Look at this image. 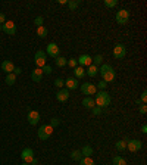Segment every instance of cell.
<instances>
[{
	"mask_svg": "<svg viewBox=\"0 0 147 165\" xmlns=\"http://www.w3.org/2000/svg\"><path fill=\"white\" fill-rule=\"evenodd\" d=\"M110 102H112V99H110V94H109L106 90H100V92H97L96 94H94V103H96V106L99 108H106L110 105Z\"/></svg>",
	"mask_w": 147,
	"mask_h": 165,
	"instance_id": "obj_1",
	"label": "cell"
},
{
	"mask_svg": "<svg viewBox=\"0 0 147 165\" xmlns=\"http://www.w3.org/2000/svg\"><path fill=\"white\" fill-rule=\"evenodd\" d=\"M99 74L102 75V78H103V81H104V82L113 81L115 77H116L115 69H113L109 63H102V65H100V68H99Z\"/></svg>",
	"mask_w": 147,
	"mask_h": 165,
	"instance_id": "obj_2",
	"label": "cell"
},
{
	"mask_svg": "<svg viewBox=\"0 0 147 165\" xmlns=\"http://www.w3.org/2000/svg\"><path fill=\"white\" fill-rule=\"evenodd\" d=\"M53 130L54 128L50 125V124H44V125H41L38 128V133H37V134H38V139L40 140H43V141H46L50 136H52Z\"/></svg>",
	"mask_w": 147,
	"mask_h": 165,
	"instance_id": "obj_3",
	"label": "cell"
},
{
	"mask_svg": "<svg viewBox=\"0 0 147 165\" xmlns=\"http://www.w3.org/2000/svg\"><path fill=\"white\" fill-rule=\"evenodd\" d=\"M46 61H47V55L44 53V50H37L34 56V62L37 65V68H43L46 65Z\"/></svg>",
	"mask_w": 147,
	"mask_h": 165,
	"instance_id": "obj_4",
	"label": "cell"
},
{
	"mask_svg": "<svg viewBox=\"0 0 147 165\" xmlns=\"http://www.w3.org/2000/svg\"><path fill=\"white\" fill-rule=\"evenodd\" d=\"M115 19H116L118 24L121 25H125L128 22V19H129V12H128L127 9H121L116 12V16H115Z\"/></svg>",
	"mask_w": 147,
	"mask_h": 165,
	"instance_id": "obj_5",
	"label": "cell"
},
{
	"mask_svg": "<svg viewBox=\"0 0 147 165\" xmlns=\"http://www.w3.org/2000/svg\"><path fill=\"white\" fill-rule=\"evenodd\" d=\"M113 56L115 59H124L127 56V47H125V44L119 43L116 44L115 47H113Z\"/></svg>",
	"mask_w": 147,
	"mask_h": 165,
	"instance_id": "obj_6",
	"label": "cell"
},
{
	"mask_svg": "<svg viewBox=\"0 0 147 165\" xmlns=\"http://www.w3.org/2000/svg\"><path fill=\"white\" fill-rule=\"evenodd\" d=\"M59 46L56 43H49L47 44V47H46V55L47 56H50V58H53V59H56L59 56Z\"/></svg>",
	"mask_w": 147,
	"mask_h": 165,
	"instance_id": "obj_7",
	"label": "cell"
},
{
	"mask_svg": "<svg viewBox=\"0 0 147 165\" xmlns=\"http://www.w3.org/2000/svg\"><path fill=\"white\" fill-rule=\"evenodd\" d=\"M2 31L6 33L8 35H13L15 33H16V25H15V22H12V21H6L5 24L2 25Z\"/></svg>",
	"mask_w": 147,
	"mask_h": 165,
	"instance_id": "obj_8",
	"label": "cell"
},
{
	"mask_svg": "<svg viewBox=\"0 0 147 165\" xmlns=\"http://www.w3.org/2000/svg\"><path fill=\"white\" fill-rule=\"evenodd\" d=\"M81 92H83V94L91 96V94H96V93H97V88H96V86L91 84V82H84L83 86H81Z\"/></svg>",
	"mask_w": 147,
	"mask_h": 165,
	"instance_id": "obj_9",
	"label": "cell"
},
{
	"mask_svg": "<svg viewBox=\"0 0 147 165\" xmlns=\"http://www.w3.org/2000/svg\"><path fill=\"white\" fill-rule=\"evenodd\" d=\"M143 143L140 140H137V139H132V140H127V149L129 152H138L140 149H141Z\"/></svg>",
	"mask_w": 147,
	"mask_h": 165,
	"instance_id": "obj_10",
	"label": "cell"
},
{
	"mask_svg": "<svg viewBox=\"0 0 147 165\" xmlns=\"http://www.w3.org/2000/svg\"><path fill=\"white\" fill-rule=\"evenodd\" d=\"M21 158H22V161H24L25 164H29L31 161L34 159V151L29 149V147H25L24 151L21 152Z\"/></svg>",
	"mask_w": 147,
	"mask_h": 165,
	"instance_id": "obj_11",
	"label": "cell"
},
{
	"mask_svg": "<svg viewBox=\"0 0 147 165\" xmlns=\"http://www.w3.org/2000/svg\"><path fill=\"white\" fill-rule=\"evenodd\" d=\"M78 86H79V80H77L75 77H68L65 80V87L68 90H75V88H78Z\"/></svg>",
	"mask_w": 147,
	"mask_h": 165,
	"instance_id": "obj_12",
	"label": "cell"
},
{
	"mask_svg": "<svg viewBox=\"0 0 147 165\" xmlns=\"http://www.w3.org/2000/svg\"><path fill=\"white\" fill-rule=\"evenodd\" d=\"M77 62L79 63V67H90L93 63V58L90 55H81L79 59H77Z\"/></svg>",
	"mask_w": 147,
	"mask_h": 165,
	"instance_id": "obj_13",
	"label": "cell"
},
{
	"mask_svg": "<svg viewBox=\"0 0 147 165\" xmlns=\"http://www.w3.org/2000/svg\"><path fill=\"white\" fill-rule=\"evenodd\" d=\"M56 99H58V102H66L69 99V90L68 88H60L58 93H56Z\"/></svg>",
	"mask_w": 147,
	"mask_h": 165,
	"instance_id": "obj_14",
	"label": "cell"
},
{
	"mask_svg": "<svg viewBox=\"0 0 147 165\" xmlns=\"http://www.w3.org/2000/svg\"><path fill=\"white\" fill-rule=\"evenodd\" d=\"M40 121V114L37 111H29L28 112V122L31 125H37Z\"/></svg>",
	"mask_w": 147,
	"mask_h": 165,
	"instance_id": "obj_15",
	"label": "cell"
},
{
	"mask_svg": "<svg viewBox=\"0 0 147 165\" xmlns=\"http://www.w3.org/2000/svg\"><path fill=\"white\" fill-rule=\"evenodd\" d=\"M2 69H3L6 74H12L15 69L13 62H12V61H3V62H2Z\"/></svg>",
	"mask_w": 147,
	"mask_h": 165,
	"instance_id": "obj_16",
	"label": "cell"
},
{
	"mask_svg": "<svg viewBox=\"0 0 147 165\" xmlns=\"http://www.w3.org/2000/svg\"><path fill=\"white\" fill-rule=\"evenodd\" d=\"M41 78H43V71H41V68L33 69V72H31V80H33L34 82H40L41 81Z\"/></svg>",
	"mask_w": 147,
	"mask_h": 165,
	"instance_id": "obj_17",
	"label": "cell"
},
{
	"mask_svg": "<svg viewBox=\"0 0 147 165\" xmlns=\"http://www.w3.org/2000/svg\"><path fill=\"white\" fill-rule=\"evenodd\" d=\"M83 106H84V108H87V109H93V108L96 106V103H94V99H93L91 96L84 97V100H83Z\"/></svg>",
	"mask_w": 147,
	"mask_h": 165,
	"instance_id": "obj_18",
	"label": "cell"
},
{
	"mask_svg": "<svg viewBox=\"0 0 147 165\" xmlns=\"http://www.w3.org/2000/svg\"><path fill=\"white\" fill-rule=\"evenodd\" d=\"M99 74V67H96V65H90L87 69H85V75H88V77H96Z\"/></svg>",
	"mask_w": 147,
	"mask_h": 165,
	"instance_id": "obj_19",
	"label": "cell"
},
{
	"mask_svg": "<svg viewBox=\"0 0 147 165\" xmlns=\"http://www.w3.org/2000/svg\"><path fill=\"white\" fill-rule=\"evenodd\" d=\"M93 153H94L93 147H91V146H88V145H85L83 149H81V155H83L84 158H91Z\"/></svg>",
	"mask_w": 147,
	"mask_h": 165,
	"instance_id": "obj_20",
	"label": "cell"
},
{
	"mask_svg": "<svg viewBox=\"0 0 147 165\" xmlns=\"http://www.w3.org/2000/svg\"><path fill=\"white\" fill-rule=\"evenodd\" d=\"M74 75H75V78L77 80H79V78H83L84 75H85V69H84V67H75L74 68Z\"/></svg>",
	"mask_w": 147,
	"mask_h": 165,
	"instance_id": "obj_21",
	"label": "cell"
},
{
	"mask_svg": "<svg viewBox=\"0 0 147 165\" xmlns=\"http://www.w3.org/2000/svg\"><path fill=\"white\" fill-rule=\"evenodd\" d=\"M54 62H56V67H59V68H63L65 65L68 63V59H66V58H63V56H60V55H59L58 58L54 59Z\"/></svg>",
	"mask_w": 147,
	"mask_h": 165,
	"instance_id": "obj_22",
	"label": "cell"
},
{
	"mask_svg": "<svg viewBox=\"0 0 147 165\" xmlns=\"http://www.w3.org/2000/svg\"><path fill=\"white\" fill-rule=\"evenodd\" d=\"M15 82H16V75H15L13 72L6 74V84H8V86H13Z\"/></svg>",
	"mask_w": 147,
	"mask_h": 165,
	"instance_id": "obj_23",
	"label": "cell"
},
{
	"mask_svg": "<svg viewBox=\"0 0 147 165\" xmlns=\"http://www.w3.org/2000/svg\"><path fill=\"white\" fill-rule=\"evenodd\" d=\"M115 147H116L119 152H124L125 149H127V141L125 140H118L116 143H115Z\"/></svg>",
	"mask_w": 147,
	"mask_h": 165,
	"instance_id": "obj_24",
	"label": "cell"
},
{
	"mask_svg": "<svg viewBox=\"0 0 147 165\" xmlns=\"http://www.w3.org/2000/svg\"><path fill=\"white\" fill-rule=\"evenodd\" d=\"M37 35H38L40 39H44V37H47V28L46 27H38L37 28Z\"/></svg>",
	"mask_w": 147,
	"mask_h": 165,
	"instance_id": "obj_25",
	"label": "cell"
},
{
	"mask_svg": "<svg viewBox=\"0 0 147 165\" xmlns=\"http://www.w3.org/2000/svg\"><path fill=\"white\" fill-rule=\"evenodd\" d=\"M112 162H113V165H127V161L122 156H115Z\"/></svg>",
	"mask_w": 147,
	"mask_h": 165,
	"instance_id": "obj_26",
	"label": "cell"
},
{
	"mask_svg": "<svg viewBox=\"0 0 147 165\" xmlns=\"http://www.w3.org/2000/svg\"><path fill=\"white\" fill-rule=\"evenodd\" d=\"M79 3H81L79 0H69V2H68V8L71 10H75L79 6Z\"/></svg>",
	"mask_w": 147,
	"mask_h": 165,
	"instance_id": "obj_27",
	"label": "cell"
},
{
	"mask_svg": "<svg viewBox=\"0 0 147 165\" xmlns=\"http://www.w3.org/2000/svg\"><path fill=\"white\" fill-rule=\"evenodd\" d=\"M71 158H72L74 161H81V158H83L81 151H72L71 152Z\"/></svg>",
	"mask_w": 147,
	"mask_h": 165,
	"instance_id": "obj_28",
	"label": "cell"
},
{
	"mask_svg": "<svg viewBox=\"0 0 147 165\" xmlns=\"http://www.w3.org/2000/svg\"><path fill=\"white\" fill-rule=\"evenodd\" d=\"M103 63V56L102 55H96L93 58V65H96V67H99V65H102Z\"/></svg>",
	"mask_w": 147,
	"mask_h": 165,
	"instance_id": "obj_29",
	"label": "cell"
},
{
	"mask_svg": "<svg viewBox=\"0 0 147 165\" xmlns=\"http://www.w3.org/2000/svg\"><path fill=\"white\" fill-rule=\"evenodd\" d=\"M79 165H94V161L91 159V158H81V161H79Z\"/></svg>",
	"mask_w": 147,
	"mask_h": 165,
	"instance_id": "obj_30",
	"label": "cell"
},
{
	"mask_svg": "<svg viewBox=\"0 0 147 165\" xmlns=\"http://www.w3.org/2000/svg\"><path fill=\"white\" fill-rule=\"evenodd\" d=\"M103 3H104L106 8H115L118 5V0H104Z\"/></svg>",
	"mask_w": 147,
	"mask_h": 165,
	"instance_id": "obj_31",
	"label": "cell"
},
{
	"mask_svg": "<svg viewBox=\"0 0 147 165\" xmlns=\"http://www.w3.org/2000/svg\"><path fill=\"white\" fill-rule=\"evenodd\" d=\"M34 24L37 25V28H38V27H43V24H44V18H43V16H37V18L34 19Z\"/></svg>",
	"mask_w": 147,
	"mask_h": 165,
	"instance_id": "obj_32",
	"label": "cell"
},
{
	"mask_svg": "<svg viewBox=\"0 0 147 165\" xmlns=\"http://www.w3.org/2000/svg\"><path fill=\"white\" fill-rule=\"evenodd\" d=\"M41 71H43V74H47V75H50V74L53 72V68H52V67H49V65H44L43 68H41Z\"/></svg>",
	"mask_w": 147,
	"mask_h": 165,
	"instance_id": "obj_33",
	"label": "cell"
},
{
	"mask_svg": "<svg viewBox=\"0 0 147 165\" xmlns=\"http://www.w3.org/2000/svg\"><path fill=\"white\" fill-rule=\"evenodd\" d=\"M54 86H56V87H63L65 81L62 80V78H56V80H54Z\"/></svg>",
	"mask_w": 147,
	"mask_h": 165,
	"instance_id": "obj_34",
	"label": "cell"
},
{
	"mask_svg": "<svg viewBox=\"0 0 147 165\" xmlns=\"http://www.w3.org/2000/svg\"><path fill=\"white\" fill-rule=\"evenodd\" d=\"M59 124H60V121H59V118H52V120H50V125L53 127V128H56V127H58Z\"/></svg>",
	"mask_w": 147,
	"mask_h": 165,
	"instance_id": "obj_35",
	"label": "cell"
},
{
	"mask_svg": "<svg viewBox=\"0 0 147 165\" xmlns=\"http://www.w3.org/2000/svg\"><path fill=\"white\" fill-rule=\"evenodd\" d=\"M106 86H108V82H104V81L102 80L100 82H97V86H96V88H99V90H104V88H106Z\"/></svg>",
	"mask_w": 147,
	"mask_h": 165,
	"instance_id": "obj_36",
	"label": "cell"
},
{
	"mask_svg": "<svg viewBox=\"0 0 147 165\" xmlns=\"http://www.w3.org/2000/svg\"><path fill=\"white\" fill-rule=\"evenodd\" d=\"M91 114H93V115H96V117H97V115H100V114H102V108L94 106L93 109H91Z\"/></svg>",
	"mask_w": 147,
	"mask_h": 165,
	"instance_id": "obj_37",
	"label": "cell"
},
{
	"mask_svg": "<svg viewBox=\"0 0 147 165\" xmlns=\"http://www.w3.org/2000/svg\"><path fill=\"white\" fill-rule=\"evenodd\" d=\"M66 65H69L71 68H75V67H78V62H77V59H69Z\"/></svg>",
	"mask_w": 147,
	"mask_h": 165,
	"instance_id": "obj_38",
	"label": "cell"
},
{
	"mask_svg": "<svg viewBox=\"0 0 147 165\" xmlns=\"http://www.w3.org/2000/svg\"><path fill=\"white\" fill-rule=\"evenodd\" d=\"M138 100H140L141 103H146V102H147V92H146V90L141 93V97H140Z\"/></svg>",
	"mask_w": 147,
	"mask_h": 165,
	"instance_id": "obj_39",
	"label": "cell"
},
{
	"mask_svg": "<svg viewBox=\"0 0 147 165\" xmlns=\"http://www.w3.org/2000/svg\"><path fill=\"white\" fill-rule=\"evenodd\" d=\"M146 112H147L146 103H141V105H140V114H141V115H146Z\"/></svg>",
	"mask_w": 147,
	"mask_h": 165,
	"instance_id": "obj_40",
	"label": "cell"
},
{
	"mask_svg": "<svg viewBox=\"0 0 147 165\" xmlns=\"http://www.w3.org/2000/svg\"><path fill=\"white\" fill-rule=\"evenodd\" d=\"M6 22V16L5 13H0V25H3Z\"/></svg>",
	"mask_w": 147,
	"mask_h": 165,
	"instance_id": "obj_41",
	"label": "cell"
},
{
	"mask_svg": "<svg viewBox=\"0 0 147 165\" xmlns=\"http://www.w3.org/2000/svg\"><path fill=\"white\" fill-rule=\"evenodd\" d=\"M21 72H22V69H21V68H16V67H15V69H13V74H15V75H21Z\"/></svg>",
	"mask_w": 147,
	"mask_h": 165,
	"instance_id": "obj_42",
	"label": "cell"
},
{
	"mask_svg": "<svg viewBox=\"0 0 147 165\" xmlns=\"http://www.w3.org/2000/svg\"><path fill=\"white\" fill-rule=\"evenodd\" d=\"M29 165H38V161H37V159L34 158V159L31 161V162H29Z\"/></svg>",
	"mask_w": 147,
	"mask_h": 165,
	"instance_id": "obj_43",
	"label": "cell"
},
{
	"mask_svg": "<svg viewBox=\"0 0 147 165\" xmlns=\"http://www.w3.org/2000/svg\"><path fill=\"white\" fill-rule=\"evenodd\" d=\"M141 133H144V134L147 133V125H146V124H144V125L141 127Z\"/></svg>",
	"mask_w": 147,
	"mask_h": 165,
	"instance_id": "obj_44",
	"label": "cell"
},
{
	"mask_svg": "<svg viewBox=\"0 0 147 165\" xmlns=\"http://www.w3.org/2000/svg\"><path fill=\"white\" fill-rule=\"evenodd\" d=\"M66 3H68L66 0H59V5H66Z\"/></svg>",
	"mask_w": 147,
	"mask_h": 165,
	"instance_id": "obj_45",
	"label": "cell"
},
{
	"mask_svg": "<svg viewBox=\"0 0 147 165\" xmlns=\"http://www.w3.org/2000/svg\"><path fill=\"white\" fill-rule=\"evenodd\" d=\"M21 165H29V164H25V162H22V164H21Z\"/></svg>",
	"mask_w": 147,
	"mask_h": 165,
	"instance_id": "obj_46",
	"label": "cell"
},
{
	"mask_svg": "<svg viewBox=\"0 0 147 165\" xmlns=\"http://www.w3.org/2000/svg\"><path fill=\"white\" fill-rule=\"evenodd\" d=\"M0 31H2V25H0Z\"/></svg>",
	"mask_w": 147,
	"mask_h": 165,
	"instance_id": "obj_47",
	"label": "cell"
}]
</instances>
